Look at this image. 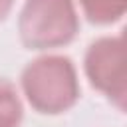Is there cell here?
I'll use <instances>...</instances> for the list:
<instances>
[{
  "mask_svg": "<svg viewBox=\"0 0 127 127\" xmlns=\"http://www.w3.org/2000/svg\"><path fill=\"white\" fill-rule=\"evenodd\" d=\"M83 16L95 26H111L125 16L127 0H77Z\"/></svg>",
  "mask_w": 127,
  "mask_h": 127,
  "instance_id": "obj_4",
  "label": "cell"
},
{
  "mask_svg": "<svg viewBox=\"0 0 127 127\" xmlns=\"http://www.w3.org/2000/svg\"><path fill=\"white\" fill-rule=\"evenodd\" d=\"M83 73L95 91L105 95L119 111H125L127 67L121 36H101L93 40L83 54Z\"/></svg>",
  "mask_w": 127,
  "mask_h": 127,
  "instance_id": "obj_3",
  "label": "cell"
},
{
  "mask_svg": "<svg viewBox=\"0 0 127 127\" xmlns=\"http://www.w3.org/2000/svg\"><path fill=\"white\" fill-rule=\"evenodd\" d=\"M22 119L24 105L18 87L8 77H0V127H20Z\"/></svg>",
  "mask_w": 127,
  "mask_h": 127,
  "instance_id": "obj_5",
  "label": "cell"
},
{
  "mask_svg": "<svg viewBox=\"0 0 127 127\" xmlns=\"http://www.w3.org/2000/svg\"><path fill=\"white\" fill-rule=\"evenodd\" d=\"M79 16L75 0H24L18 14V38L26 50L50 52L75 40Z\"/></svg>",
  "mask_w": 127,
  "mask_h": 127,
  "instance_id": "obj_2",
  "label": "cell"
},
{
  "mask_svg": "<svg viewBox=\"0 0 127 127\" xmlns=\"http://www.w3.org/2000/svg\"><path fill=\"white\" fill-rule=\"evenodd\" d=\"M14 2L16 0H0V22H4L10 16V12L14 8Z\"/></svg>",
  "mask_w": 127,
  "mask_h": 127,
  "instance_id": "obj_6",
  "label": "cell"
},
{
  "mask_svg": "<svg viewBox=\"0 0 127 127\" xmlns=\"http://www.w3.org/2000/svg\"><path fill=\"white\" fill-rule=\"evenodd\" d=\"M20 89L40 115H62L81 95L75 64L62 54H42L28 62L20 73Z\"/></svg>",
  "mask_w": 127,
  "mask_h": 127,
  "instance_id": "obj_1",
  "label": "cell"
}]
</instances>
